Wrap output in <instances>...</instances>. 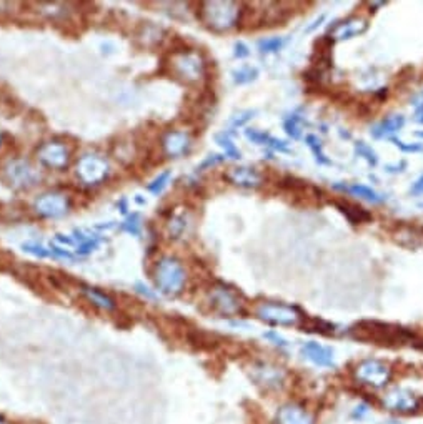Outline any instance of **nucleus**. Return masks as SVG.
I'll return each mask as SVG.
<instances>
[{"label":"nucleus","mask_w":423,"mask_h":424,"mask_svg":"<svg viewBox=\"0 0 423 424\" xmlns=\"http://www.w3.org/2000/svg\"><path fill=\"white\" fill-rule=\"evenodd\" d=\"M75 173L86 185H98L109 175V163L98 155H86L75 165Z\"/></svg>","instance_id":"obj_7"},{"label":"nucleus","mask_w":423,"mask_h":424,"mask_svg":"<svg viewBox=\"0 0 423 424\" xmlns=\"http://www.w3.org/2000/svg\"><path fill=\"white\" fill-rule=\"evenodd\" d=\"M366 411H369V409H366L365 404H360V406H357V411H355V414H354V418H359V419H360V418H361V414L366 413Z\"/></svg>","instance_id":"obj_42"},{"label":"nucleus","mask_w":423,"mask_h":424,"mask_svg":"<svg viewBox=\"0 0 423 424\" xmlns=\"http://www.w3.org/2000/svg\"><path fill=\"white\" fill-rule=\"evenodd\" d=\"M382 404L385 406V409H388V411L407 414V413H415L418 406H420V401H418V398L412 393V391L403 388H393L383 396Z\"/></svg>","instance_id":"obj_11"},{"label":"nucleus","mask_w":423,"mask_h":424,"mask_svg":"<svg viewBox=\"0 0 423 424\" xmlns=\"http://www.w3.org/2000/svg\"><path fill=\"white\" fill-rule=\"evenodd\" d=\"M187 226H189V220H187L185 215H173L167 223L168 235H170V238L173 240L180 238L182 235L185 233Z\"/></svg>","instance_id":"obj_25"},{"label":"nucleus","mask_w":423,"mask_h":424,"mask_svg":"<svg viewBox=\"0 0 423 424\" xmlns=\"http://www.w3.org/2000/svg\"><path fill=\"white\" fill-rule=\"evenodd\" d=\"M168 70L173 78L190 85L197 83L204 77L205 64L197 52L178 50L172 52L170 59H168Z\"/></svg>","instance_id":"obj_3"},{"label":"nucleus","mask_w":423,"mask_h":424,"mask_svg":"<svg viewBox=\"0 0 423 424\" xmlns=\"http://www.w3.org/2000/svg\"><path fill=\"white\" fill-rule=\"evenodd\" d=\"M355 153L359 155V157L364 158L369 165H372V167H377V163H378L377 153H375V150L370 147V145H366L365 141H357V143H355Z\"/></svg>","instance_id":"obj_30"},{"label":"nucleus","mask_w":423,"mask_h":424,"mask_svg":"<svg viewBox=\"0 0 423 424\" xmlns=\"http://www.w3.org/2000/svg\"><path fill=\"white\" fill-rule=\"evenodd\" d=\"M232 77L235 83L245 85L253 82V80L258 77V70L257 67H252V65H243V67L233 70Z\"/></svg>","instance_id":"obj_27"},{"label":"nucleus","mask_w":423,"mask_h":424,"mask_svg":"<svg viewBox=\"0 0 423 424\" xmlns=\"http://www.w3.org/2000/svg\"><path fill=\"white\" fill-rule=\"evenodd\" d=\"M225 178L235 187L241 188H258L262 185V175L257 168L235 167L230 168Z\"/></svg>","instance_id":"obj_17"},{"label":"nucleus","mask_w":423,"mask_h":424,"mask_svg":"<svg viewBox=\"0 0 423 424\" xmlns=\"http://www.w3.org/2000/svg\"><path fill=\"white\" fill-rule=\"evenodd\" d=\"M22 248H23V252L34 254V257H39V258L55 257L54 249H47V248L42 247V245H39V243H23Z\"/></svg>","instance_id":"obj_33"},{"label":"nucleus","mask_w":423,"mask_h":424,"mask_svg":"<svg viewBox=\"0 0 423 424\" xmlns=\"http://www.w3.org/2000/svg\"><path fill=\"white\" fill-rule=\"evenodd\" d=\"M253 113H255V112H252V110L237 113V115H233V117H232V120H230V125L235 126V129H237V126L245 125L248 120L253 119Z\"/></svg>","instance_id":"obj_36"},{"label":"nucleus","mask_w":423,"mask_h":424,"mask_svg":"<svg viewBox=\"0 0 423 424\" xmlns=\"http://www.w3.org/2000/svg\"><path fill=\"white\" fill-rule=\"evenodd\" d=\"M248 55H250L248 47L243 44V42H237V44H235V57H238V59H245Z\"/></svg>","instance_id":"obj_39"},{"label":"nucleus","mask_w":423,"mask_h":424,"mask_svg":"<svg viewBox=\"0 0 423 424\" xmlns=\"http://www.w3.org/2000/svg\"><path fill=\"white\" fill-rule=\"evenodd\" d=\"M140 228H142V223H140V216L139 215H132L129 220L125 221L124 225H122V230L127 233L134 235V237H137L140 235Z\"/></svg>","instance_id":"obj_34"},{"label":"nucleus","mask_w":423,"mask_h":424,"mask_svg":"<svg viewBox=\"0 0 423 424\" xmlns=\"http://www.w3.org/2000/svg\"><path fill=\"white\" fill-rule=\"evenodd\" d=\"M34 208L40 216L45 218H59L70 208V200L62 193H45L35 200Z\"/></svg>","instance_id":"obj_12"},{"label":"nucleus","mask_w":423,"mask_h":424,"mask_svg":"<svg viewBox=\"0 0 423 424\" xmlns=\"http://www.w3.org/2000/svg\"><path fill=\"white\" fill-rule=\"evenodd\" d=\"M225 160V157H222V155H210V157H207L204 162H202V165H200V172H204V170H207V168H210V167H215V165H219V163H222Z\"/></svg>","instance_id":"obj_38"},{"label":"nucleus","mask_w":423,"mask_h":424,"mask_svg":"<svg viewBox=\"0 0 423 424\" xmlns=\"http://www.w3.org/2000/svg\"><path fill=\"white\" fill-rule=\"evenodd\" d=\"M215 141H217L219 147L225 152V157L233 158V160H238L242 157L241 150L237 148V145L233 143L232 139H230V135L225 134V131H222V134H219V135H215Z\"/></svg>","instance_id":"obj_24"},{"label":"nucleus","mask_w":423,"mask_h":424,"mask_svg":"<svg viewBox=\"0 0 423 424\" xmlns=\"http://www.w3.org/2000/svg\"><path fill=\"white\" fill-rule=\"evenodd\" d=\"M352 336L361 341H372L377 345H402L413 339V334L400 326L380 322H360L350 329Z\"/></svg>","instance_id":"obj_1"},{"label":"nucleus","mask_w":423,"mask_h":424,"mask_svg":"<svg viewBox=\"0 0 423 424\" xmlns=\"http://www.w3.org/2000/svg\"><path fill=\"white\" fill-rule=\"evenodd\" d=\"M153 280L157 288L162 291L163 295L175 296L182 293L183 286H185V270H183L182 263L177 258L166 257L155 265Z\"/></svg>","instance_id":"obj_4"},{"label":"nucleus","mask_w":423,"mask_h":424,"mask_svg":"<svg viewBox=\"0 0 423 424\" xmlns=\"http://www.w3.org/2000/svg\"><path fill=\"white\" fill-rule=\"evenodd\" d=\"M209 301L212 310L222 317H237L242 313V301L233 290L225 285H217L210 290Z\"/></svg>","instance_id":"obj_8"},{"label":"nucleus","mask_w":423,"mask_h":424,"mask_svg":"<svg viewBox=\"0 0 423 424\" xmlns=\"http://www.w3.org/2000/svg\"><path fill=\"white\" fill-rule=\"evenodd\" d=\"M284 129L292 139H300L302 136V117H300L299 112L286 117L284 122Z\"/></svg>","instance_id":"obj_29"},{"label":"nucleus","mask_w":423,"mask_h":424,"mask_svg":"<svg viewBox=\"0 0 423 424\" xmlns=\"http://www.w3.org/2000/svg\"><path fill=\"white\" fill-rule=\"evenodd\" d=\"M4 173H6V180L13 188H21V190L35 187L40 180L39 172L25 160H12V162H8L6 168H4Z\"/></svg>","instance_id":"obj_9"},{"label":"nucleus","mask_w":423,"mask_h":424,"mask_svg":"<svg viewBox=\"0 0 423 424\" xmlns=\"http://www.w3.org/2000/svg\"><path fill=\"white\" fill-rule=\"evenodd\" d=\"M252 379L265 389H275L284 384L285 371L269 363H257L252 367Z\"/></svg>","instance_id":"obj_13"},{"label":"nucleus","mask_w":423,"mask_h":424,"mask_svg":"<svg viewBox=\"0 0 423 424\" xmlns=\"http://www.w3.org/2000/svg\"><path fill=\"white\" fill-rule=\"evenodd\" d=\"M355 378L370 388H385L392 378V370L378 360H364L355 367Z\"/></svg>","instance_id":"obj_6"},{"label":"nucleus","mask_w":423,"mask_h":424,"mask_svg":"<svg viewBox=\"0 0 423 424\" xmlns=\"http://www.w3.org/2000/svg\"><path fill=\"white\" fill-rule=\"evenodd\" d=\"M197 17L215 32H227L241 20V6L237 2H202Z\"/></svg>","instance_id":"obj_2"},{"label":"nucleus","mask_w":423,"mask_h":424,"mask_svg":"<svg viewBox=\"0 0 423 424\" xmlns=\"http://www.w3.org/2000/svg\"><path fill=\"white\" fill-rule=\"evenodd\" d=\"M305 141H307V147L310 148V152L313 153V157H315V160H317L318 163H322V165H328V163H330V160H328L325 152H323V145H322V141L318 140V136L307 135V139H305Z\"/></svg>","instance_id":"obj_28"},{"label":"nucleus","mask_w":423,"mask_h":424,"mask_svg":"<svg viewBox=\"0 0 423 424\" xmlns=\"http://www.w3.org/2000/svg\"><path fill=\"white\" fill-rule=\"evenodd\" d=\"M322 22H323V17H320V18H317V20H315V22L312 23V25H310V27H307V32H312V30H313V28H317L318 25H320V23H322Z\"/></svg>","instance_id":"obj_43"},{"label":"nucleus","mask_w":423,"mask_h":424,"mask_svg":"<svg viewBox=\"0 0 423 424\" xmlns=\"http://www.w3.org/2000/svg\"><path fill=\"white\" fill-rule=\"evenodd\" d=\"M263 338H267V339H269V341H272V343H274V345L280 346V348H286V346H289V341H286V339L284 336H280V334L277 333V331L265 333V334H263Z\"/></svg>","instance_id":"obj_37"},{"label":"nucleus","mask_w":423,"mask_h":424,"mask_svg":"<svg viewBox=\"0 0 423 424\" xmlns=\"http://www.w3.org/2000/svg\"><path fill=\"white\" fill-rule=\"evenodd\" d=\"M335 188H340L343 192H349L350 195L359 196L361 200L370 201V204H382L385 200V196L380 195L378 192L372 190V188L366 185H359V183H354V185H335Z\"/></svg>","instance_id":"obj_23"},{"label":"nucleus","mask_w":423,"mask_h":424,"mask_svg":"<svg viewBox=\"0 0 423 424\" xmlns=\"http://www.w3.org/2000/svg\"><path fill=\"white\" fill-rule=\"evenodd\" d=\"M286 45L285 37H267V39L258 40V50L262 54H275L280 52Z\"/></svg>","instance_id":"obj_26"},{"label":"nucleus","mask_w":423,"mask_h":424,"mask_svg":"<svg viewBox=\"0 0 423 424\" xmlns=\"http://www.w3.org/2000/svg\"><path fill=\"white\" fill-rule=\"evenodd\" d=\"M335 206L345 215V218L354 225L365 223V221H370V218H372V215L365 208H361V206L355 204H350V201H335Z\"/></svg>","instance_id":"obj_21"},{"label":"nucleus","mask_w":423,"mask_h":424,"mask_svg":"<svg viewBox=\"0 0 423 424\" xmlns=\"http://www.w3.org/2000/svg\"><path fill=\"white\" fill-rule=\"evenodd\" d=\"M82 293L86 295L88 303L97 306V308L107 310V311L115 310V306H117L115 300L112 298L110 295L103 293V291H100V290L91 288V286H82Z\"/></svg>","instance_id":"obj_22"},{"label":"nucleus","mask_w":423,"mask_h":424,"mask_svg":"<svg viewBox=\"0 0 423 424\" xmlns=\"http://www.w3.org/2000/svg\"><path fill=\"white\" fill-rule=\"evenodd\" d=\"M390 140H392L393 143L402 150V152L417 153V152H422V150H423V145H420V143H407V141H402V140L395 139V136H392V139H390Z\"/></svg>","instance_id":"obj_35"},{"label":"nucleus","mask_w":423,"mask_h":424,"mask_svg":"<svg viewBox=\"0 0 423 424\" xmlns=\"http://www.w3.org/2000/svg\"><path fill=\"white\" fill-rule=\"evenodd\" d=\"M2 140H4V136H2V134H0V145H2Z\"/></svg>","instance_id":"obj_45"},{"label":"nucleus","mask_w":423,"mask_h":424,"mask_svg":"<svg viewBox=\"0 0 423 424\" xmlns=\"http://www.w3.org/2000/svg\"><path fill=\"white\" fill-rule=\"evenodd\" d=\"M190 148V136L185 131H167L162 139V150L167 157L178 158Z\"/></svg>","instance_id":"obj_18"},{"label":"nucleus","mask_w":423,"mask_h":424,"mask_svg":"<svg viewBox=\"0 0 423 424\" xmlns=\"http://www.w3.org/2000/svg\"><path fill=\"white\" fill-rule=\"evenodd\" d=\"M255 317L274 326H297L303 319V313L297 306L263 301L257 306Z\"/></svg>","instance_id":"obj_5"},{"label":"nucleus","mask_w":423,"mask_h":424,"mask_svg":"<svg viewBox=\"0 0 423 424\" xmlns=\"http://www.w3.org/2000/svg\"><path fill=\"white\" fill-rule=\"evenodd\" d=\"M163 30L161 27L152 25V23H145L142 30L139 32V37H144V44H157L162 39Z\"/></svg>","instance_id":"obj_31"},{"label":"nucleus","mask_w":423,"mask_h":424,"mask_svg":"<svg viewBox=\"0 0 423 424\" xmlns=\"http://www.w3.org/2000/svg\"><path fill=\"white\" fill-rule=\"evenodd\" d=\"M245 136L252 141V143L262 145V147L274 150V152H280V153L290 152L289 145H286L284 140L275 139V136L267 134V131H262V130H257V129H248V130H245Z\"/></svg>","instance_id":"obj_19"},{"label":"nucleus","mask_w":423,"mask_h":424,"mask_svg":"<svg viewBox=\"0 0 423 424\" xmlns=\"http://www.w3.org/2000/svg\"><path fill=\"white\" fill-rule=\"evenodd\" d=\"M275 424H315V418L302 404L286 403L277 411Z\"/></svg>","instance_id":"obj_14"},{"label":"nucleus","mask_w":423,"mask_h":424,"mask_svg":"<svg viewBox=\"0 0 423 424\" xmlns=\"http://www.w3.org/2000/svg\"><path fill=\"white\" fill-rule=\"evenodd\" d=\"M405 125V117L403 115H392L378 124H375L370 130L373 139H392L393 134L400 131Z\"/></svg>","instance_id":"obj_20"},{"label":"nucleus","mask_w":423,"mask_h":424,"mask_svg":"<svg viewBox=\"0 0 423 424\" xmlns=\"http://www.w3.org/2000/svg\"><path fill=\"white\" fill-rule=\"evenodd\" d=\"M172 173L170 172H163L158 175L152 183H149V192L153 193V195H158V193L163 192V188L168 185V182H170Z\"/></svg>","instance_id":"obj_32"},{"label":"nucleus","mask_w":423,"mask_h":424,"mask_svg":"<svg viewBox=\"0 0 423 424\" xmlns=\"http://www.w3.org/2000/svg\"><path fill=\"white\" fill-rule=\"evenodd\" d=\"M302 355L305 360L313 363L315 366L320 367H332L335 365V356L333 350L325 345H320L317 341H308L302 346Z\"/></svg>","instance_id":"obj_16"},{"label":"nucleus","mask_w":423,"mask_h":424,"mask_svg":"<svg viewBox=\"0 0 423 424\" xmlns=\"http://www.w3.org/2000/svg\"><path fill=\"white\" fill-rule=\"evenodd\" d=\"M369 28V22L361 17H349L345 20L337 22L335 25L330 28L332 40H350L354 37H359L365 34Z\"/></svg>","instance_id":"obj_15"},{"label":"nucleus","mask_w":423,"mask_h":424,"mask_svg":"<svg viewBox=\"0 0 423 424\" xmlns=\"http://www.w3.org/2000/svg\"><path fill=\"white\" fill-rule=\"evenodd\" d=\"M0 424H7V421L2 416H0Z\"/></svg>","instance_id":"obj_44"},{"label":"nucleus","mask_w":423,"mask_h":424,"mask_svg":"<svg viewBox=\"0 0 423 424\" xmlns=\"http://www.w3.org/2000/svg\"><path fill=\"white\" fill-rule=\"evenodd\" d=\"M135 288H137L142 295L147 296V298H155V295L152 293V291H150V290L147 288V286H144L142 283H137V285H135Z\"/></svg>","instance_id":"obj_41"},{"label":"nucleus","mask_w":423,"mask_h":424,"mask_svg":"<svg viewBox=\"0 0 423 424\" xmlns=\"http://www.w3.org/2000/svg\"><path fill=\"white\" fill-rule=\"evenodd\" d=\"M37 158L42 165L52 170H64L70 163V150L60 141H47L37 150Z\"/></svg>","instance_id":"obj_10"},{"label":"nucleus","mask_w":423,"mask_h":424,"mask_svg":"<svg viewBox=\"0 0 423 424\" xmlns=\"http://www.w3.org/2000/svg\"><path fill=\"white\" fill-rule=\"evenodd\" d=\"M410 192L413 195H423V175L418 178V180L413 183V187L410 188Z\"/></svg>","instance_id":"obj_40"}]
</instances>
